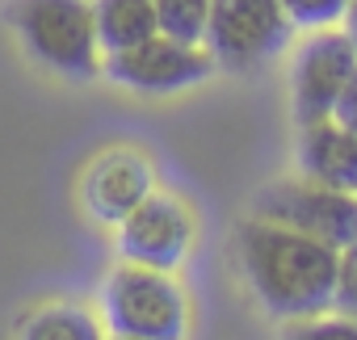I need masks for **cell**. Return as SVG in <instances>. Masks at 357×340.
<instances>
[{
    "mask_svg": "<svg viewBox=\"0 0 357 340\" xmlns=\"http://www.w3.org/2000/svg\"><path fill=\"white\" fill-rule=\"evenodd\" d=\"M101 315L114 336L130 340H185L190 298L164 269L122 261L101 286Z\"/></svg>",
    "mask_w": 357,
    "mask_h": 340,
    "instance_id": "2",
    "label": "cell"
},
{
    "mask_svg": "<svg viewBox=\"0 0 357 340\" xmlns=\"http://www.w3.org/2000/svg\"><path fill=\"white\" fill-rule=\"evenodd\" d=\"M294 22L282 0H211L206 17V55L223 72H257L286 51Z\"/></svg>",
    "mask_w": 357,
    "mask_h": 340,
    "instance_id": "4",
    "label": "cell"
},
{
    "mask_svg": "<svg viewBox=\"0 0 357 340\" xmlns=\"http://www.w3.org/2000/svg\"><path fill=\"white\" fill-rule=\"evenodd\" d=\"M93 30L105 55L126 51L155 34V9L151 0H93Z\"/></svg>",
    "mask_w": 357,
    "mask_h": 340,
    "instance_id": "11",
    "label": "cell"
},
{
    "mask_svg": "<svg viewBox=\"0 0 357 340\" xmlns=\"http://www.w3.org/2000/svg\"><path fill=\"white\" fill-rule=\"evenodd\" d=\"M13 30L26 55L47 72H59L68 80H89L101 72L89 0H17Z\"/></svg>",
    "mask_w": 357,
    "mask_h": 340,
    "instance_id": "3",
    "label": "cell"
},
{
    "mask_svg": "<svg viewBox=\"0 0 357 340\" xmlns=\"http://www.w3.org/2000/svg\"><path fill=\"white\" fill-rule=\"evenodd\" d=\"M252 215L269 219V223H286L294 231H307V235L332 244L336 252L357 240V194L328 190L307 177L265 185L252 202Z\"/></svg>",
    "mask_w": 357,
    "mask_h": 340,
    "instance_id": "5",
    "label": "cell"
},
{
    "mask_svg": "<svg viewBox=\"0 0 357 340\" xmlns=\"http://www.w3.org/2000/svg\"><path fill=\"white\" fill-rule=\"evenodd\" d=\"M101 72H105L114 84L130 88V93L164 97V93H181V88L202 84V80L215 72V59L206 55V47L151 34V38L126 47V51H109V55L101 59Z\"/></svg>",
    "mask_w": 357,
    "mask_h": 340,
    "instance_id": "6",
    "label": "cell"
},
{
    "mask_svg": "<svg viewBox=\"0 0 357 340\" xmlns=\"http://www.w3.org/2000/svg\"><path fill=\"white\" fill-rule=\"evenodd\" d=\"M340 22H344V34H349V38H353V47H357V0H349V9H344V17H340Z\"/></svg>",
    "mask_w": 357,
    "mask_h": 340,
    "instance_id": "18",
    "label": "cell"
},
{
    "mask_svg": "<svg viewBox=\"0 0 357 340\" xmlns=\"http://www.w3.org/2000/svg\"><path fill=\"white\" fill-rule=\"evenodd\" d=\"M155 190L151 164L139 151H105L93 160V168L84 173L80 198L89 206V215L97 223H122L147 194Z\"/></svg>",
    "mask_w": 357,
    "mask_h": 340,
    "instance_id": "9",
    "label": "cell"
},
{
    "mask_svg": "<svg viewBox=\"0 0 357 340\" xmlns=\"http://www.w3.org/2000/svg\"><path fill=\"white\" fill-rule=\"evenodd\" d=\"M109 340H130V336H109Z\"/></svg>",
    "mask_w": 357,
    "mask_h": 340,
    "instance_id": "19",
    "label": "cell"
},
{
    "mask_svg": "<svg viewBox=\"0 0 357 340\" xmlns=\"http://www.w3.org/2000/svg\"><path fill=\"white\" fill-rule=\"evenodd\" d=\"M353 72H357L353 38L340 34V30H328V26L315 30L294 51V63H290V109H294V122L307 126V122L332 118V105L344 93V84L353 80Z\"/></svg>",
    "mask_w": 357,
    "mask_h": 340,
    "instance_id": "7",
    "label": "cell"
},
{
    "mask_svg": "<svg viewBox=\"0 0 357 340\" xmlns=\"http://www.w3.org/2000/svg\"><path fill=\"white\" fill-rule=\"evenodd\" d=\"M332 307L349 319H357V240L340 248V261H336V294H332Z\"/></svg>",
    "mask_w": 357,
    "mask_h": 340,
    "instance_id": "16",
    "label": "cell"
},
{
    "mask_svg": "<svg viewBox=\"0 0 357 340\" xmlns=\"http://www.w3.org/2000/svg\"><path fill=\"white\" fill-rule=\"evenodd\" d=\"M17 340H105L101 336V323L97 315H89L84 307H72V302H51L43 311H34Z\"/></svg>",
    "mask_w": 357,
    "mask_h": 340,
    "instance_id": "12",
    "label": "cell"
},
{
    "mask_svg": "<svg viewBox=\"0 0 357 340\" xmlns=\"http://www.w3.org/2000/svg\"><path fill=\"white\" fill-rule=\"evenodd\" d=\"M118 227V256L130 265L172 273L194 248V215L172 194H147Z\"/></svg>",
    "mask_w": 357,
    "mask_h": 340,
    "instance_id": "8",
    "label": "cell"
},
{
    "mask_svg": "<svg viewBox=\"0 0 357 340\" xmlns=\"http://www.w3.org/2000/svg\"><path fill=\"white\" fill-rule=\"evenodd\" d=\"M236 261L252 298L278 319H307L332 311L340 252L286 223L248 219L236 231Z\"/></svg>",
    "mask_w": 357,
    "mask_h": 340,
    "instance_id": "1",
    "label": "cell"
},
{
    "mask_svg": "<svg viewBox=\"0 0 357 340\" xmlns=\"http://www.w3.org/2000/svg\"><path fill=\"white\" fill-rule=\"evenodd\" d=\"M332 122L357 130V72H353V80L344 84V93L336 97V105H332Z\"/></svg>",
    "mask_w": 357,
    "mask_h": 340,
    "instance_id": "17",
    "label": "cell"
},
{
    "mask_svg": "<svg viewBox=\"0 0 357 340\" xmlns=\"http://www.w3.org/2000/svg\"><path fill=\"white\" fill-rule=\"evenodd\" d=\"M294 160H298V177L328 185V190L357 194V130H349L332 118L307 122V126H298Z\"/></svg>",
    "mask_w": 357,
    "mask_h": 340,
    "instance_id": "10",
    "label": "cell"
},
{
    "mask_svg": "<svg viewBox=\"0 0 357 340\" xmlns=\"http://www.w3.org/2000/svg\"><path fill=\"white\" fill-rule=\"evenodd\" d=\"M282 9L294 26L303 30H324V26H336L349 9V0H282Z\"/></svg>",
    "mask_w": 357,
    "mask_h": 340,
    "instance_id": "15",
    "label": "cell"
},
{
    "mask_svg": "<svg viewBox=\"0 0 357 340\" xmlns=\"http://www.w3.org/2000/svg\"><path fill=\"white\" fill-rule=\"evenodd\" d=\"M282 340H357V319L349 315H307V319H286V332Z\"/></svg>",
    "mask_w": 357,
    "mask_h": 340,
    "instance_id": "14",
    "label": "cell"
},
{
    "mask_svg": "<svg viewBox=\"0 0 357 340\" xmlns=\"http://www.w3.org/2000/svg\"><path fill=\"white\" fill-rule=\"evenodd\" d=\"M151 9H155V34L202 47L211 0H151Z\"/></svg>",
    "mask_w": 357,
    "mask_h": 340,
    "instance_id": "13",
    "label": "cell"
}]
</instances>
